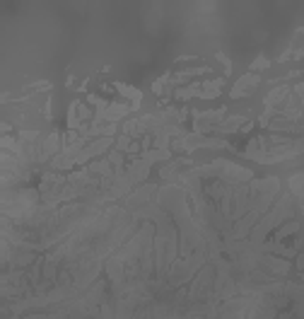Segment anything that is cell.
I'll return each instance as SVG.
<instances>
[{
    "label": "cell",
    "mask_w": 304,
    "mask_h": 319,
    "mask_svg": "<svg viewBox=\"0 0 304 319\" xmlns=\"http://www.w3.org/2000/svg\"><path fill=\"white\" fill-rule=\"evenodd\" d=\"M58 150H63V148H61V135H58V133H51L41 145V160H48V157L56 155Z\"/></svg>",
    "instance_id": "cell-6"
},
{
    "label": "cell",
    "mask_w": 304,
    "mask_h": 319,
    "mask_svg": "<svg viewBox=\"0 0 304 319\" xmlns=\"http://www.w3.org/2000/svg\"><path fill=\"white\" fill-rule=\"evenodd\" d=\"M147 172H150V162H147V160H133L128 165V179L133 184L142 181V179L147 176Z\"/></svg>",
    "instance_id": "cell-3"
},
{
    "label": "cell",
    "mask_w": 304,
    "mask_h": 319,
    "mask_svg": "<svg viewBox=\"0 0 304 319\" xmlns=\"http://www.w3.org/2000/svg\"><path fill=\"white\" fill-rule=\"evenodd\" d=\"M222 87H225V80H222V77L208 80V82L200 85V95H198V97H200V99H215L217 95L222 92Z\"/></svg>",
    "instance_id": "cell-5"
},
{
    "label": "cell",
    "mask_w": 304,
    "mask_h": 319,
    "mask_svg": "<svg viewBox=\"0 0 304 319\" xmlns=\"http://www.w3.org/2000/svg\"><path fill=\"white\" fill-rule=\"evenodd\" d=\"M198 95H200V82H191V85H186V87L174 92L176 99H191V97H198Z\"/></svg>",
    "instance_id": "cell-10"
},
{
    "label": "cell",
    "mask_w": 304,
    "mask_h": 319,
    "mask_svg": "<svg viewBox=\"0 0 304 319\" xmlns=\"http://www.w3.org/2000/svg\"><path fill=\"white\" fill-rule=\"evenodd\" d=\"M294 232H299V222H297V220H287L282 227H278V230H275V235H273V242H280V240L290 237V235H294Z\"/></svg>",
    "instance_id": "cell-8"
},
{
    "label": "cell",
    "mask_w": 304,
    "mask_h": 319,
    "mask_svg": "<svg viewBox=\"0 0 304 319\" xmlns=\"http://www.w3.org/2000/svg\"><path fill=\"white\" fill-rule=\"evenodd\" d=\"M268 66H271V61H268L266 56H259V58L251 63V70H254V73H259V70H266Z\"/></svg>",
    "instance_id": "cell-15"
},
{
    "label": "cell",
    "mask_w": 304,
    "mask_h": 319,
    "mask_svg": "<svg viewBox=\"0 0 304 319\" xmlns=\"http://www.w3.org/2000/svg\"><path fill=\"white\" fill-rule=\"evenodd\" d=\"M292 58H304V49H299L297 54H292Z\"/></svg>",
    "instance_id": "cell-16"
},
{
    "label": "cell",
    "mask_w": 304,
    "mask_h": 319,
    "mask_svg": "<svg viewBox=\"0 0 304 319\" xmlns=\"http://www.w3.org/2000/svg\"><path fill=\"white\" fill-rule=\"evenodd\" d=\"M259 215H261L259 210H249V213H246L244 218H239V220H237V227H234V237H237V240L246 237V235H249V232L256 227L254 222L259 220Z\"/></svg>",
    "instance_id": "cell-2"
},
{
    "label": "cell",
    "mask_w": 304,
    "mask_h": 319,
    "mask_svg": "<svg viewBox=\"0 0 304 319\" xmlns=\"http://www.w3.org/2000/svg\"><path fill=\"white\" fill-rule=\"evenodd\" d=\"M263 264H266L268 271L280 274V276L290 271V261H287V259H282V256H275V254H266V256H263Z\"/></svg>",
    "instance_id": "cell-4"
},
{
    "label": "cell",
    "mask_w": 304,
    "mask_h": 319,
    "mask_svg": "<svg viewBox=\"0 0 304 319\" xmlns=\"http://www.w3.org/2000/svg\"><path fill=\"white\" fill-rule=\"evenodd\" d=\"M142 160H147V162H157V160H169V150H145L142 153Z\"/></svg>",
    "instance_id": "cell-12"
},
{
    "label": "cell",
    "mask_w": 304,
    "mask_h": 319,
    "mask_svg": "<svg viewBox=\"0 0 304 319\" xmlns=\"http://www.w3.org/2000/svg\"><path fill=\"white\" fill-rule=\"evenodd\" d=\"M261 85V77L256 73H246V75H241L234 82V87L229 89V97L232 99H239V97H249L254 89Z\"/></svg>",
    "instance_id": "cell-1"
},
{
    "label": "cell",
    "mask_w": 304,
    "mask_h": 319,
    "mask_svg": "<svg viewBox=\"0 0 304 319\" xmlns=\"http://www.w3.org/2000/svg\"><path fill=\"white\" fill-rule=\"evenodd\" d=\"M116 89H119V92H121V95H123L126 99H130V102H133V104H130L133 109H138V104H140V99H142V92H140V89H135L133 85H123V82H116Z\"/></svg>",
    "instance_id": "cell-7"
},
{
    "label": "cell",
    "mask_w": 304,
    "mask_h": 319,
    "mask_svg": "<svg viewBox=\"0 0 304 319\" xmlns=\"http://www.w3.org/2000/svg\"><path fill=\"white\" fill-rule=\"evenodd\" d=\"M290 95V87H278V89H273L271 95L266 97V109H275L278 104H280L282 99Z\"/></svg>",
    "instance_id": "cell-9"
},
{
    "label": "cell",
    "mask_w": 304,
    "mask_h": 319,
    "mask_svg": "<svg viewBox=\"0 0 304 319\" xmlns=\"http://www.w3.org/2000/svg\"><path fill=\"white\" fill-rule=\"evenodd\" d=\"M152 191H155V189H140V191H138V194H133V196L128 198V201H126V203H130V206H133V203H142V201H147V198L152 196Z\"/></svg>",
    "instance_id": "cell-13"
},
{
    "label": "cell",
    "mask_w": 304,
    "mask_h": 319,
    "mask_svg": "<svg viewBox=\"0 0 304 319\" xmlns=\"http://www.w3.org/2000/svg\"><path fill=\"white\" fill-rule=\"evenodd\" d=\"M244 123V116H229L225 123H220V126H215V131H222V133H232L237 131L239 126Z\"/></svg>",
    "instance_id": "cell-11"
},
{
    "label": "cell",
    "mask_w": 304,
    "mask_h": 319,
    "mask_svg": "<svg viewBox=\"0 0 304 319\" xmlns=\"http://www.w3.org/2000/svg\"><path fill=\"white\" fill-rule=\"evenodd\" d=\"M75 109H77V116H80V121H89L92 119V109L82 104V102H75Z\"/></svg>",
    "instance_id": "cell-14"
}]
</instances>
